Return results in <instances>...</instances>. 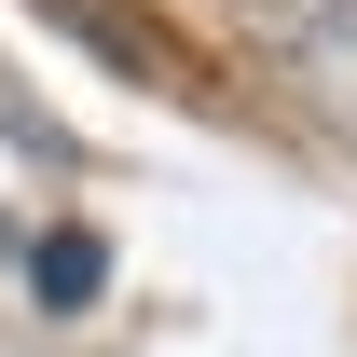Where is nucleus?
I'll use <instances>...</instances> for the list:
<instances>
[{"mask_svg": "<svg viewBox=\"0 0 357 357\" xmlns=\"http://www.w3.org/2000/svg\"><path fill=\"white\" fill-rule=\"evenodd\" d=\"M28 289H42L55 316H83L96 289H110V248H96L83 220H69V234H42V248H28Z\"/></svg>", "mask_w": 357, "mask_h": 357, "instance_id": "f257e3e1", "label": "nucleus"}]
</instances>
